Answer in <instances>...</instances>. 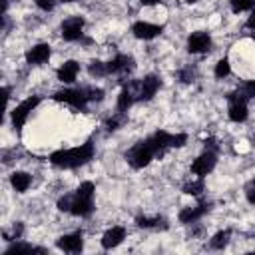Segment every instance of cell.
Masks as SVG:
<instances>
[{
  "label": "cell",
  "instance_id": "4316f807",
  "mask_svg": "<svg viewBox=\"0 0 255 255\" xmlns=\"http://www.w3.org/2000/svg\"><path fill=\"white\" fill-rule=\"evenodd\" d=\"M84 94L88 102H102L104 100V90L102 88H84Z\"/></svg>",
  "mask_w": 255,
  "mask_h": 255
},
{
  "label": "cell",
  "instance_id": "7c38bea8",
  "mask_svg": "<svg viewBox=\"0 0 255 255\" xmlns=\"http://www.w3.org/2000/svg\"><path fill=\"white\" fill-rule=\"evenodd\" d=\"M50 54H52L50 44H36V46H32L26 52V62L28 64H34V66H40V64H44V62L50 60Z\"/></svg>",
  "mask_w": 255,
  "mask_h": 255
},
{
  "label": "cell",
  "instance_id": "f1b7e54d",
  "mask_svg": "<svg viewBox=\"0 0 255 255\" xmlns=\"http://www.w3.org/2000/svg\"><path fill=\"white\" fill-rule=\"evenodd\" d=\"M22 231H24L22 223H16V225L12 227V233H4V239H6V241H14V239H20V237H22Z\"/></svg>",
  "mask_w": 255,
  "mask_h": 255
},
{
  "label": "cell",
  "instance_id": "9a60e30c",
  "mask_svg": "<svg viewBox=\"0 0 255 255\" xmlns=\"http://www.w3.org/2000/svg\"><path fill=\"white\" fill-rule=\"evenodd\" d=\"M124 239H126V229H124L122 225H116V227H112V229H108V231L104 233V237H102V247H104V249H114V247H118Z\"/></svg>",
  "mask_w": 255,
  "mask_h": 255
},
{
  "label": "cell",
  "instance_id": "d6a6232c",
  "mask_svg": "<svg viewBox=\"0 0 255 255\" xmlns=\"http://www.w3.org/2000/svg\"><path fill=\"white\" fill-rule=\"evenodd\" d=\"M245 195H247V201L255 205V179L247 183V187H245Z\"/></svg>",
  "mask_w": 255,
  "mask_h": 255
},
{
  "label": "cell",
  "instance_id": "83f0119b",
  "mask_svg": "<svg viewBox=\"0 0 255 255\" xmlns=\"http://www.w3.org/2000/svg\"><path fill=\"white\" fill-rule=\"evenodd\" d=\"M124 120H126V114H124V112H118L114 118H110V120L106 122V128H108L110 131H114V129H118V128L124 124Z\"/></svg>",
  "mask_w": 255,
  "mask_h": 255
},
{
  "label": "cell",
  "instance_id": "cb8c5ba5",
  "mask_svg": "<svg viewBox=\"0 0 255 255\" xmlns=\"http://www.w3.org/2000/svg\"><path fill=\"white\" fill-rule=\"evenodd\" d=\"M32 251H44V249H40V247H34V245H28V243H12L8 249H6V253H32Z\"/></svg>",
  "mask_w": 255,
  "mask_h": 255
},
{
  "label": "cell",
  "instance_id": "ac0fdd59",
  "mask_svg": "<svg viewBox=\"0 0 255 255\" xmlns=\"http://www.w3.org/2000/svg\"><path fill=\"white\" fill-rule=\"evenodd\" d=\"M135 100H137V96H135V90H133V82H129V84L124 86V90L118 96V112H124L126 114Z\"/></svg>",
  "mask_w": 255,
  "mask_h": 255
},
{
  "label": "cell",
  "instance_id": "ba28073f",
  "mask_svg": "<svg viewBox=\"0 0 255 255\" xmlns=\"http://www.w3.org/2000/svg\"><path fill=\"white\" fill-rule=\"evenodd\" d=\"M215 163H217V155H215V151L205 149V151L191 163V171H193L195 175H199V177H205V175L215 167Z\"/></svg>",
  "mask_w": 255,
  "mask_h": 255
},
{
  "label": "cell",
  "instance_id": "6da1fadb",
  "mask_svg": "<svg viewBox=\"0 0 255 255\" xmlns=\"http://www.w3.org/2000/svg\"><path fill=\"white\" fill-rule=\"evenodd\" d=\"M169 147H171V133L159 129V131H155L153 135H149V137L137 141V143L126 153V159H128V163H129L133 169H141V167H145L153 157H157V155L161 157Z\"/></svg>",
  "mask_w": 255,
  "mask_h": 255
},
{
  "label": "cell",
  "instance_id": "e0dca14e",
  "mask_svg": "<svg viewBox=\"0 0 255 255\" xmlns=\"http://www.w3.org/2000/svg\"><path fill=\"white\" fill-rule=\"evenodd\" d=\"M78 72H80V64L74 62V60H68V62H64V64L58 68L56 76H58L60 82H64V84H72V82H76Z\"/></svg>",
  "mask_w": 255,
  "mask_h": 255
},
{
  "label": "cell",
  "instance_id": "4fadbf2b",
  "mask_svg": "<svg viewBox=\"0 0 255 255\" xmlns=\"http://www.w3.org/2000/svg\"><path fill=\"white\" fill-rule=\"evenodd\" d=\"M161 30H163L161 26H157V24H149V22H135V24L131 26L133 36L139 38V40H151V38L159 36Z\"/></svg>",
  "mask_w": 255,
  "mask_h": 255
},
{
  "label": "cell",
  "instance_id": "e575fe53",
  "mask_svg": "<svg viewBox=\"0 0 255 255\" xmlns=\"http://www.w3.org/2000/svg\"><path fill=\"white\" fill-rule=\"evenodd\" d=\"M243 92L249 96V98H255V82H247L243 86Z\"/></svg>",
  "mask_w": 255,
  "mask_h": 255
},
{
  "label": "cell",
  "instance_id": "484cf974",
  "mask_svg": "<svg viewBox=\"0 0 255 255\" xmlns=\"http://www.w3.org/2000/svg\"><path fill=\"white\" fill-rule=\"evenodd\" d=\"M229 72H231V66H229L227 60H219V62L215 64V78L223 80L225 76H229Z\"/></svg>",
  "mask_w": 255,
  "mask_h": 255
},
{
  "label": "cell",
  "instance_id": "d6986e66",
  "mask_svg": "<svg viewBox=\"0 0 255 255\" xmlns=\"http://www.w3.org/2000/svg\"><path fill=\"white\" fill-rule=\"evenodd\" d=\"M10 183H12V187H14L16 191L24 193V191L30 187V183H32V177H30L26 171H14V173L10 175Z\"/></svg>",
  "mask_w": 255,
  "mask_h": 255
},
{
  "label": "cell",
  "instance_id": "603a6c76",
  "mask_svg": "<svg viewBox=\"0 0 255 255\" xmlns=\"http://www.w3.org/2000/svg\"><path fill=\"white\" fill-rule=\"evenodd\" d=\"M137 225L145 227V229H149V227H167L161 217H137Z\"/></svg>",
  "mask_w": 255,
  "mask_h": 255
},
{
  "label": "cell",
  "instance_id": "44dd1931",
  "mask_svg": "<svg viewBox=\"0 0 255 255\" xmlns=\"http://www.w3.org/2000/svg\"><path fill=\"white\" fill-rule=\"evenodd\" d=\"M203 189H205V185H203V177H199V179H195V181H189V183H185V187H183V193L197 197V195H201V193H203Z\"/></svg>",
  "mask_w": 255,
  "mask_h": 255
},
{
  "label": "cell",
  "instance_id": "d4e9b609",
  "mask_svg": "<svg viewBox=\"0 0 255 255\" xmlns=\"http://www.w3.org/2000/svg\"><path fill=\"white\" fill-rule=\"evenodd\" d=\"M229 4H231V10H233L235 14L255 8V0H229Z\"/></svg>",
  "mask_w": 255,
  "mask_h": 255
},
{
  "label": "cell",
  "instance_id": "f546056e",
  "mask_svg": "<svg viewBox=\"0 0 255 255\" xmlns=\"http://www.w3.org/2000/svg\"><path fill=\"white\" fill-rule=\"evenodd\" d=\"M179 80H181L183 84L193 82V80H195V70H193V68H183V70L179 72Z\"/></svg>",
  "mask_w": 255,
  "mask_h": 255
},
{
  "label": "cell",
  "instance_id": "9c48e42d",
  "mask_svg": "<svg viewBox=\"0 0 255 255\" xmlns=\"http://www.w3.org/2000/svg\"><path fill=\"white\" fill-rule=\"evenodd\" d=\"M62 38L68 42H76L82 38V30H84V18L80 16H72L68 20L62 22Z\"/></svg>",
  "mask_w": 255,
  "mask_h": 255
},
{
  "label": "cell",
  "instance_id": "836d02e7",
  "mask_svg": "<svg viewBox=\"0 0 255 255\" xmlns=\"http://www.w3.org/2000/svg\"><path fill=\"white\" fill-rule=\"evenodd\" d=\"M185 141H187V135L185 133H175L171 137V147H181Z\"/></svg>",
  "mask_w": 255,
  "mask_h": 255
},
{
  "label": "cell",
  "instance_id": "7402d4cb",
  "mask_svg": "<svg viewBox=\"0 0 255 255\" xmlns=\"http://www.w3.org/2000/svg\"><path fill=\"white\" fill-rule=\"evenodd\" d=\"M88 72H90L92 78H102V76L108 74V64H104V62H100V60H94V62L90 64Z\"/></svg>",
  "mask_w": 255,
  "mask_h": 255
},
{
  "label": "cell",
  "instance_id": "ffe728a7",
  "mask_svg": "<svg viewBox=\"0 0 255 255\" xmlns=\"http://www.w3.org/2000/svg\"><path fill=\"white\" fill-rule=\"evenodd\" d=\"M229 237H231V231H229V229H225V231H219V233H215V235L211 237L209 245H211L213 249H223V247L229 243Z\"/></svg>",
  "mask_w": 255,
  "mask_h": 255
},
{
  "label": "cell",
  "instance_id": "8fae6325",
  "mask_svg": "<svg viewBox=\"0 0 255 255\" xmlns=\"http://www.w3.org/2000/svg\"><path fill=\"white\" fill-rule=\"evenodd\" d=\"M211 48V36L207 32H193L189 38H187V50L191 54H201V52H207Z\"/></svg>",
  "mask_w": 255,
  "mask_h": 255
},
{
  "label": "cell",
  "instance_id": "8d00e7d4",
  "mask_svg": "<svg viewBox=\"0 0 255 255\" xmlns=\"http://www.w3.org/2000/svg\"><path fill=\"white\" fill-rule=\"evenodd\" d=\"M141 4H145V6H153V4H157L159 0H139Z\"/></svg>",
  "mask_w": 255,
  "mask_h": 255
},
{
  "label": "cell",
  "instance_id": "52a82bcc",
  "mask_svg": "<svg viewBox=\"0 0 255 255\" xmlns=\"http://www.w3.org/2000/svg\"><path fill=\"white\" fill-rule=\"evenodd\" d=\"M159 86H161V82H159V78L153 76V74H151V76H145V78L139 80V82H133L137 100H151V98L155 96V92L159 90Z\"/></svg>",
  "mask_w": 255,
  "mask_h": 255
},
{
  "label": "cell",
  "instance_id": "277c9868",
  "mask_svg": "<svg viewBox=\"0 0 255 255\" xmlns=\"http://www.w3.org/2000/svg\"><path fill=\"white\" fill-rule=\"evenodd\" d=\"M227 100H229V120L237 122V124L245 122L247 120V100H249V96L243 92V88L231 92L227 96Z\"/></svg>",
  "mask_w": 255,
  "mask_h": 255
},
{
  "label": "cell",
  "instance_id": "5b68a950",
  "mask_svg": "<svg viewBox=\"0 0 255 255\" xmlns=\"http://www.w3.org/2000/svg\"><path fill=\"white\" fill-rule=\"evenodd\" d=\"M54 100L56 102H64L76 110H84L88 106V98L84 94V88L82 90H60L54 94Z\"/></svg>",
  "mask_w": 255,
  "mask_h": 255
},
{
  "label": "cell",
  "instance_id": "2e32d148",
  "mask_svg": "<svg viewBox=\"0 0 255 255\" xmlns=\"http://www.w3.org/2000/svg\"><path fill=\"white\" fill-rule=\"evenodd\" d=\"M133 68V58L126 54H118L114 60L108 62V74H124Z\"/></svg>",
  "mask_w": 255,
  "mask_h": 255
},
{
  "label": "cell",
  "instance_id": "3957f363",
  "mask_svg": "<svg viewBox=\"0 0 255 255\" xmlns=\"http://www.w3.org/2000/svg\"><path fill=\"white\" fill-rule=\"evenodd\" d=\"M94 193H96V185L92 181H84L74 193V203L70 213L78 217H88L94 211Z\"/></svg>",
  "mask_w": 255,
  "mask_h": 255
},
{
  "label": "cell",
  "instance_id": "8992f818",
  "mask_svg": "<svg viewBox=\"0 0 255 255\" xmlns=\"http://www.w3.org/2000/svg\"><path fill=\"white\" fill-rule=\"evenodd\" d=\"M38 104H40V98H38V96H30V98H26L22 104H18V106L12 110V124H14L16 129H20V128L24 126L26 118L30 116V112H32Z\"/></svg>",
  "mask_w": 255,
  "mask_h": 255
},
{
  "label": "cell",
  "instance_id": "74e56055",
  "mask_svg": "<svg viewBox=\"0 0 255 255\" xmlns=\"http://www.w3.org/2000/svg\"><path fill=\"white\" fill-rule=\"evenodd\" d=\"M187 4H193V2H199V0H185Z\"/></svg>",
  "mask_w": 255,
  "mask_h": 255
},
{
  "label": "cell",
  "instance_id": "30bf717a",
  "mask_svg": "<svg viewBox=\"0 0 255 255\" xmlns=\"http://www.w3.org/2000/svg\"><path fill=\"white\" fill-rule=\"evenodd\" d=\"M56 245H58V249H62V251H68V253H80L82 247H84V235H82V231L62 235V237L56 241Z\"/></svg>",
  "mask_w": 255,
  "mask_h": 255
},
{
  "label": "cell",
  "instance_id": "f35d334b",
  "mask_svg": "<svg viewBox=\"0 0 255 255\" xmlns=\"http://www.w3.org/2000/svg\"><path fill=\"white\" fill-rule=\"evenodd\" d=\"M60 2H76V0H60Z\"/></svg>",
  "mask_w": 255,
  "mask_h": 255
},
{
  "label": "cell",
  "instance_id": "d590c367",
  "mask_svg": "<svg viewBox=\"0 0 255 255\" xmlns=\"http://www.w3.org/2000/svg\"><path fill=\"white\" fill-rule=\"evenodd\" d=\"M247 28H255V10H253L251 16L247 18Z\"/></svg>",
  "mask_w": 255,
  "mask_h": 255
},
{
  "label": "cell",
  "instance_id": "5bb4252c",
  "mask_svg": "<svg viewBox=\"0 0 255 255\" xmlns=\"http://www.w3.org/2000/svg\"><path fill=\"white\" fill-rule=\"evenodd\" d=\"M209 203H199V205H193V207H185L179 211V221L181 223H195L197 219H201L207 211H209Z\"/></svg>",
  "mask_w": 255,
  "mask_h": 255
},
{
  "label": "cell",
  "instance_id": "1f68e13d",
  "mask_svg": "<svg viewBox=\"0 0 255 255\" xmlns=\"http://www.w3.org/2000/svg\"><path fill=\"white\" fill-rule=\"evenodd\" d=\"M36 6H38L40 10H44V12H50V10H54L56 0H36Z\"/></svg>",
  "mask_w": 255,
  "mask_h": 255
},
{
  "label": "cell",
  "instance_id": "7a4b0ae2",
  "mask_svg": "<svg viewBox=\"0 0 255 255\" xmlns=\"http://www.w3.org/2000/svg\"><path fill=\"white\" fill-rule=\"evenodd\" d=\"M94 157V141L88 139L86 143L78 145V147H70V149H58L50 155V163L56 167H66V169H74L80 167L84 163H88Z\"/></svg>",
  "mask_w": 255,
  "mask_h": 255
},
{
  "label": "cell",
  "instance_id": "4dcf8cb0",
  "mask_svg": "<svg viewBox=\"0 0 255 255\" xmlns=\"http://www.w3.org/2000/svg\"><path fill=\"white\" fill-rule=\"evenodd\" d=\"M72 203H74V195H64V197L58 201V209H60V211H70V209H72Z\"/></svg>",
  "mask_w": 255,
  "mask_h": 255
}]
</instances>
